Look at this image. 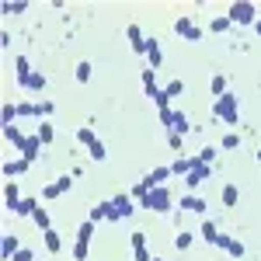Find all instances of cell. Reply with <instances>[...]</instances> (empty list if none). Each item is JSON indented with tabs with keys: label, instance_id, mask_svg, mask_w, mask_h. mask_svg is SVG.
<instances>
[{
	"label": "cell",
	"instance_id": "1",
	"mask_svg": "<svg viewBox=\"0 0 261 261\" xmlns=\"http://www.w3.org/2000/svg\"><path fill=\"white\" fill-rule=\"evenodd\" d=\"M213 119H216V122H226V125H233V122L241 119V108H237L233 91H226L223 98H216V105H213Z\"/></svg>",
	"mask_w": 261,
	"mask_h": 261
},
{
	"label": "cell",
	"instance_id": "2",
	"mask_svg": "<svg viewBox=\"0 0 261 261\" xmlns=\"http://www.w3.org/2000/svg\"><path fill=\"white\" fill-rule=\"evenodd\" d=\"M226 18H230V24H254L261 14H258V4H251V0H233L230 11H226Z\"/></svg>",
	"mask_w": 261,
	"mask_h": 261
},
{
	"label": "cell",
	"instance_id": "3",
	"mask_svg": "<svg viewBox=\"0 0 261 261\" xmlns=\"http://www.w3.org/2000/svg\"><path fill=\"white\" fill-rule=\"evenodd\" d=\"M140 205H143V209H150V213H171V209H174V199H171V192L161 185V188H153Z\"/></svg>",
	"mask_w": 261,
	"mask_h": 261
},
{
	"label": "cell",
	"instance_id": "4",
	"mask_svg": "<svg viewBox=\"0 0 261 261\" xmlns=\"http://www.w3.org/2000/svg\"><path fill=\"white\" fill-rule=\"evenodd\" d=\"M161 122H164V129H167V133H178V136H185V133H188V119L181 115L178 108H167V112H161Z\"/></svg>",
	"mask_w": 261,
	"mask_h": 261
},
{
	"label": "cell",
	"instance_id": "5",
	"mask_svg": "<svg viewBox=\"0 0 261 261\" xmlns=\"http://www.w3.org/2000/svg\"><path fill=\"white\" fill-rule=\"evenodd\" d=\"M209 174H213V171H209V164H195V167H192V171L185 174V185H188L192 192H199L202 185L209 181Z\"/></svg>",
	"mask_w": 261,
	"mask_h": 261
},
{
	"label": "cell",
	"instance_id": "6",
	"mask_svg": "<svg viewBox=\"0 0 261 261\" xmlns=\"http://www.w3.org/2000/svg\"><path fill=\"white\" fill-rule=\"evenodd\" d=\"M18 150H21V161L35 164V161H39V153H42V140H39V136H28V140L21 143Z\"/></svg>",
	"mask_w": 261,
	"mask_h": 261
},
{
	"label": "cell",
	"instance_id": "7",
	"mask_svg": "<svg viewBox=\"0 0 261 261\" xmlns=\"http://www.w3.org/2000/svg\"><path fill=\"white\" fill-rule=\"evenodd\" d=\"M125 39H129V45H133V53L146 56V39H143V28H140V24H129V28H125Z\"/></svg>",
	"mask_w": 261,
	"mask_h": 261
},
{
	"label": "cell",
	"instance_id": "8",
	"mask_svg": "<svg viewBox=\"0 0 261 261\" xmlns=\"http://www.w3.org/2000/svg\"><path fill=\"white\" fill-rule=\"evenodd\" d=\"M216 247H223L230 258H244V244L237 241V237H226V233H220V241H216Z\"/></svg>",
	"mask_w": 261,
	"mask_h": 261
},
{
	"label": "cell",
	"instance_id": "9",
	"mask_svg": "<svg viewBox=\"0 0 261 261\" xmlns=\"http://www.w3.org/2000/svg\"><path fill=\"white\" fill-rule=\"evenodd\" d=\"M146 98L153 101L161 112H167V108H171V98H167V91H164V87H157V84H150V87H146Z\"/></svg>",
	"mask_w": 261,
	"mask_h": 261
},
{
	"label": "cell",
	"instance_id": "10",
	"mask_svg": "<svg viewBox=\"0 0 261 261\" xmlns=\"http://www.w3.org/2000/svg\"><path fill=\"white\" fill-rule=\"evenodd\" d=\"M18 251H21L18 237H14V233H4V241H0V258H4V261H11L14 254H18Z\"/></svg>",
	"mask_w": 261,
	"mask_h": 261
},
{
	"label": "cell",
	"instance_id": "11",
	"mask_svg": "<svg viewBox=\"0 0 261 261\" xmlns=\"http://www.w3.org/2000/svg\"><path fill=\"white\" fill-rule=\"evenodd\" d=\"M112 205H115V213H119L122 220L136 213V205H133V195H125V192H122V195H115V199H112Z\"/></svg>",
	"mask_w": 261,
	"mask_h": 261
},
{
	"label": "cell",
	"instance_id": "12",
	"mask_svg": "<svg viewBox=\"0 0 261 261\" xmlns=\"http://www.w3.org/2000/svg\"><path fill=\"white\" fill-rule=\"evenodd\" d=\"M178 205L181 209H185V213H205V199H199V195H195V192H192V195H185V199H178Z\"/></svg>",
	"mask_w": 261,
	"mask_h": 261
},
{
	"label": "cell",
	"instance_id": "13",
	"mask_svg": "<svg viewBox=\"0 0 261 261\" xmlns=\"http://www.w3.org/2000/svg\"><path fill=\"white\" fill-rule=\"evenodd\" d=\"M146 60H150V70H157L164 63V53H161V42L157 39H146Z\"/></svg>",
	"mask_w": 261,
	"mask_h": 261
},
{
	"label": "cell",
	"instance_id": "14",
	"mask_svg": "<svg viewBox=\"0 0 261 261\" xmlns=\"http://www.w3.org/2000/svg\"><path fill=\"white\" fill-rule=\"evenodd\" d=\"M42 241H45V251H49V254H60L63 251V237L56 230H42Z\"/></svg>",
	"mask_w": 261,
	"mask_h": 261
},
{
	"label": "cell",
	"instance_id": "15",
	"mask_svg": "<svg viewBox=\"0 0 261 261\" xmlns=\"http://www.w3.org/2000/svg\"><path fill=\"white\" fill-rule=\"evenodd\" d=\"M14 73H18V84L24 87V84H28V77H32L35 70H32V63L24 60V56H18V60H14Z\"/></svg>",
	"mask_w": 261,
	"mask_h": 261
},
{
	"label": "cell",
	"instance_id": "16",
	"mask_svg": "<svg viewBox=\"0 0 261 261\" xmlns=\"http://www.w3.org/2000/svg\"><path fill=\"white\" fill-rule=\"evenodd\" d=\"M4 202H7V209H11V213L21 205V192H18V185H14V181H7V188H4Z\"/></svg>",
	"mask_w": 261,
	"mask_h": 261
},
{
	"label": "cell",
	"instance_id": "17",
	"mask_svg": "<svg viewBox=\"0 0 261 261\" xmlns=\"http://www.w3.org/2000/svg\"><path fill=\"white\" fill-rule=\"evenodd\" d=\"M192 167H195V157H178V161L171 164V174H174V178H185Z\"/></svg>",
	"mask_w": 261,
	"mask_h": 261
},
{
	"label": "cell",
	"instance_id": "18",
	"mask_svg": "<svg viewBox=\"0 0 261 261\" xmlns=\"http://www.w3.org/2000/svg\"><path fill=\"white\" fill-rule=\"evenodd\" d=\"M28 167H32L28 161H7L4 164V178H18V174H24Z\"/></svg>",
	"mask_w": 261,
	"mask_h": 261
},
{
	"label": "cell",
	"instance_id": "19",
	"mask_svg": "<svg viewBox=\"0 0 261 261\" xmlns=\"http://www.w3.org/2000/svg\"><path fill=\"white\" fill-rule=\"evenodd\" d=\"M108 213H112V202H98V205H91V216L87 220L101 223V220H108Z\"/></svg>",
	"mask_w": 261,
	"mask_h": 261
},
{
	"label": "cell",
	"instance_id": "20",
	"mask_svg": "<svg viewBox=\"0 0 261 261\" xmlns=\"http://www.w3.org/2000/svg\"><path fill=\"white\" fill-rule=\"evenodd\" d=\"M4 140L11 143V146H21V143L28 140V136H24V133H21L18 125H4Z\"/></svg>",
	"mask_w": 261,
	"mask_h": 261
},
{
	"label": "cell",
	"instance_id": "21",
	"mask_svg": "<svg viewBox=\"0 0 261 261\" xmlns=\"http://www.w3.org/2000/svg\"><path fill=\"white\" fill-rule=\"evenodd\" d=\"M146 178H150V185H153V188H161L164 181H167V178H174V174H171V167H153V171H150Z\"/></svg>",
	"mask_w": 261,
	"mask_h": 261
},
{
	"label": "cell",
	"instance_id": "22",
	"mask_svg": "<svg viewBox=\"0 0 261 261\" xmlns=\"http://www.w3.org/2000/svg\"><path fill=\"white\" fill-rule=\"evenodd\" d=\"M24 11H28L24 0H4L0 4V14H24Z\"/></svg>",
	"mask_w": 261,
	"mask_h": 261
},
{
	"label": "cell",
	"instance_id": "23",
	"mask_svg": "<svg viewBox=\"0 0 261 261\" xmlns=\"http://www.w3.org/2000/svg\"><path fill=\"white\" fill-rule=\"evenodd\" d=\"M199 237H202V241H205V244H216V241H220V230H216L213 223L205 220V223H202V226H199Z\"/></svg>",
	"mask_w": 261,
	"mask_h": 261
},
{
	"label": "cell",
	"instance_id": "24",
	"mask_svg": "<svg viewBox=\"0 0 261 261\" xmlns=\"http://www.w3.org/2000/svg\"><path fill=\"white\" fill-rule=\"evenodd\" d=\"M209 91H213V94H216V98H223V94H226V91H230V81H226V77H223V73H216V77H213V84H209Z\"/></svg>",
	"mask_w": 261,
	"mask_h": 261
},
{
	"label": "cell",
	"instance_id": "25",
	"mask_svg": "<svg viewBox=\"0 0 261 261\" xmlns=\"http://www.w3.org/2000/svg\"><path fill=\"white\" fill-rule=\"evenodd\" d=\"M24 91H35V94H39V91H45V73H39V70H35V73L28 77V84H24Z\"/></svg>",
	"mask_w": 261,
	"mask_h": 261
},
{
	"label": "cell",
	"instance_id": "26",
	"mask_svg": "<svg viewBox=\"0 0 261 261\" xmlns=\"http://www.w3.org/2000/svg\"><path fill=\"white\" fill-rule=\"evenodd\" d=\"M94 140H98V136H94V125H81V129H77V143H81V146H91Z\"/></svg>",
	"mask_w": 261,
	"mask_h": 261
},
{
	"label": "cell",
	"instance_id": "27",
	"mask_svg": "<svg viewBox=\"0 0 261 261\" xmlns=\"http://www.w3.org/2000/svg\"><path fill=\"white\" fill-rule=\"evenodd\" d=\"M32 220H35V226H39V230H53V220H49L45 205H39V209H35V216H32Z\"/></svg>",
	"mask_w": 261,
	"mask_h": 261
},
{
	"label": "cell",
	"instance_id": "28",
	"mask_svg": "<svg viewBox=\"0 0 261 261\" xmlns=\"http://www.w3.org/2000/svg\"><path fill=\"white\" fill-rule=\"evenodd\" d=\"M35 209H39V199H21V205L14 213H18V216H35Z\"/></svg>",
	"mask_w": 261,
	"mask_h": 261
},
{
	"label": "cell",
	"instance_id": "29",
	"mask_svg": "<svg viewBox=\"0 0 261 261\" xmlns=\"http://www.w3.org/2000/svg\"><path fill=\"white\" fill-rule=\"evenodd\" d=\"M209 32H213V35L230 32V18H226V14H223V18H213V21H209Z\"/></svg>",
	"mask_w": 261,
	"mask_h": 261
},
{
	"label": "cell",
	"instance_id": "30",
	"mask_svg": "<svg viewBox=\"0 0 261 261\" xmlns=\"http://www.w3.org/2000/svg\"><path fill=\"white\" fill-rule=\"evenodd\" d=\"M14 119H18V105H11V101H7V105H4V112H0V122H4V125H14Z\"/></svg>",
	"mask_w": 261,
	"mask_h": 261
},
{
	"label": "cell",
	"instance_id": "31",
	"mask_svg": "<svg viewBox=\"0 0 261 261\" xmlns=\"http://www.w3.org/2000/svg\"><path fill=\"white\" fill-rule=\"evenodd\" d=\"M87 153H91V161H105V157H108V150H105V143H101V140L91 143V146H87Z\"/></svg>",
	"mask_w": 261,
	"mask_h": 261
},
{
	"label": "cell",
	"instance_id": "32",
	"mask_svg": "<svg viewBox=\"0 0 261 261\" xmlns=\"http://www.w3.org/2000/svg\"><path fill=\"white\" fill-rule=\"evenodd\" d=\"M35 136L42 140V146H49V143H53V122H39V133H35Z\"/></svg>",
	"mask_w": 261,
	"mask_h": 261
},
{
	"label": "cell",
	"instance_id": "33",
	"mask_svg": "<svg viewBox=\"0 0 261 261\" xmlns=\"http://www.w3.org/2000/svg\"><path fill=\"white\" fill-rule=\"evenodd\" d=\"M237 199H241L237 185H226V188H223V205H237Z\"/></svg>",
	"mask_w": 261,
	"mask_h": 261
},
{
	"label": "cell",
	"instance_id": "34",
	"mask_svg": "<svg viewBox=\"0 0 261 261\" xmlns=\"http://www.w3.org/2000/svg\"><path fill=\"white\" fill-rule=\"evenodd\" d=\"M73 258H77V261H87V258H91V244L73 241Z\"/></svg>",
	"mask_w": 261,
	"mask_h": 261
},
{
	"label": "cell",
	"instance_id": "35",
	"mask_svg": "<svg viewBox=\"0 0 261 261\" xmlns=\"http://www.w3.org/2000/svg\"><path fill=\"white\" fill-rule=\"evenodd\" d=\"M53 112H56V105H53V101H39V105H35V119H49Z\"/></svg>",
	"mask_w": 261,
	"mask_h": 261
},
{
	"label": "cell",
	"instance_id": "36",
	"mask_svg": "<svg viewBox=\"0 0 261 261\" xmlns=\"http://www.w3.org/2000/svg\"><path fill=\"white\" fill-rule=\"evenodd\" d=\"M192 28H195V21H192V18H178V21H174V32H178L181 39H185V35H188Z\"/></svg>",
	"mask_w": 261,
	"mask_h": 261
},
{
	"label": "cell",
	"instance_id": "37",
	"mask_svg": "<svg viewBox=\"0 0 261 261\" xmlns=\"http://www.w3.org/2000/svg\"><path fill=\"white\" fill-rule=\"evenodd\" d=\"M91 237H94V223L87 220V223H84V226H81V230H77V241H84V244H91Z\"/></svg>",
	"mask_w": 261,
	"mask_h": 261
},
{
	"label": "cell",
	"instance_id": "38",
	"mask_svg": "<svg viewBox=\"0 0 261 261\" xmlns=\"http://www.w3.org/2000/svg\"><path fill=\"white\" fill-rule=\"evenodd\" d=\"M164 91H167V98L174 101V98H178V94H185V81H171V84H167V87H164Z\"/></svg>",
	"mask_w": 261,
	"mask_h": 261
},
{
	"label": "cell",
	"instance_id": "39",
	"mask_svg": "<svg viewBox=\"0 0 261 261\" xmlns=\"http://www.w3.org/2000/svg\"><path fill=\"white\" fill-rule=\"evenodd\" d=\"M213 157H216V150L213 146H202L199 153H195V164H213Z\"/></svg>",
	"mask_w": 261,
	"mask_h": 261
},
{
	"label": "cell",
	"instance_id": "40",
	"mask_svg": "<svg viewBox=\"0 0 261 261\" xmlns=\"http://www.w3.org/2000/svg\"><path fill=\"white\" fill-rule=\"evenodd\" d=\"M220 146H223V150H237V146H241V136H237V133H226Z\"/></svg>",
	"mask_w": 261,
	"mask_h": 261
},
{
	"label": "cell",
	"instance_id": "41",
	"mask_svg": "<svg viewBox=\"0 0 261 261\" xmlns=\"http://www.w3.org/2000/svg\"><path fill=\"white\" fill-rule=\"evenodd\" d=\"M60 195H63V192H60V188H56V181H53V185H45V188H42V199H45V202L60 199Z\"/></svg>",
	"mask_w": 261,
	"mask_h": 261
},
{
	"label": "cell",
	"instance_id": "42",
	"mask_svg": "<svg viewBox=\"0 0 261 261\" xmlns=\"http://www.w3.org/2000/svg\"><path fill=\"white\" fill-rule=\"evenodd\" d=\"M18 115H24V119H35V105H32V101H18Z\"/></svg>",
	"mask_w": 261,
	"mask_h": 261
},
{
	"label": "cell",
	"instance_id": "43",
	"mask_svg": "<svg viewBox=\"0 0 261 261\" xmlns=\"http://www.w3.org/2000/svg\"><path fill=\"white\" fill-rule=\"evenodd\" d=\"M77 81H81V84L91 81V63H77Z\"/></svg>",
	"mask_w": 261,
	"mask_h": 261
},
{
	"label": "cell",
	"instance_id": "44",
	"mask_svg": "<svg viewBox=\"0 0 261 261\" xmlns=\"http://www.w3.org/2000/svg\"><path fill=\"white\" fill-rule=\"evenodd\" d=\"M174 247H178V251L192 247V233H178V237H174Z\"/></svg>",
	"mask_w": 261,
	"mask_h": 261
},
{
	"label": "cell",
	"instance_id": "45",
	"mask_svg": "<svg viewBox=\"0 0 261 261\" xmlns=\"http://www.w3.org/2000/svg\"><path fill=\"white\" fill-rule=\"evenodd\" d=\"M150 84H157V70L146 66V70H143V87H150Z\"/></svg>",
	"mask_w": 261,
	"mask_h": 261
},
{
	"label": "cell",
	"instance_id": "46",
	"mask_svg": "<svg viewBox=\"0 0 261 261\" xmlns=\"http://www.w3.org/2000/svg\"><path fill=\"white\" fill-rule=\"evenodd\" d=\"M133 258H136V261H150V251H146V244H143V247H133Z\"/></svg>",
	"mask_w": 261,
	"mask_h": 261
},
{
	"label": "cell",
	"instance_id": "47",
	"mask_svg": "<svg viewBox=\"0 0 261 261\" xmlns=\"http://www.w3.org/2000/svg\"><path fill=\"white\" fill-rule=\"evenodd\" d=\"M56 188H60V192H70V188H73V178H66V174L56 178Z\"/></svg>",
	"mask_w": 261,
	"mask_h": 261
},
{
	"label": "cell",
	"instance_id": "48",
	"mask_svg": "<svg viewBox=\"0 0 261 261\" xmlns=\"http://www.w3.org/2000/svg\"><path fill=\"white\" fill-rule=\"evenodd\" d=\"M185 42H202V28H199V24H195V28L185 35Z\"/></svg>",
	"mask_w": 261,
	"mask_h": 261
},
{
	"label": "cell",
	"instance_id": "49",
	"mask_svg": "<svg viewBox=\"0 0 261 261\" xmlns=\"http://www.w3.org/2000/svg\"><path fill=\"white\" fill-rule=\"evenodd\" d=\"M167 140H171V150H178V157H181V146H185V143H181V136H178V133H171Z\"/></svg>",
	"mask_w": 261,
	"mask_h": 261
},
{
	"label": "cell",
	"instance_id": "50",
	"mask_svg": "<svg viewBox=\"0 0 261 261\" xmlns=\"http://www.w3.org/2000/svg\"><path fill=\"white\" fill-rule=\"evenodd\" d=\"M129 241H133V247H143V244H146V233H143V230H136Z\"/></svg>",
	"mask_w": 261,
	"mask_h": 261
},
{
	"label": "cell",
	"instance_id": "51",
	"mask_svg": "<svg viewBox=\"0 0 261 261\" xmlns=\"http://www.w3.org/2000/svg\"><path fill=\"white\" fill-rule=\"evenodd\" d=\"M32 258H35V254H32L28 247H21V251H18V254H14V258H11V261H32Z\"/></svg>",
	"mask_w": 261,
	"mask_h": 261
},
{
	"label": "cell",
	"instance_id": "52",
	"mask_svg": "<svg viewBox=\"0 0 261 261\" xmlns=\"http://www.w3.org/2000/svg\"><path fill=\"white\" fill-rule=\"evenodd\" d=\"M0 49H11V32H0Z\"/></svg>",
	"mask_w": 261,
	"mask_h": 261
},
{
	"label": "cell",
	"instance_id": "53",
	"mask_svg": "<svg viewBox=\"0 0 261 261\" xmlns=\"http://www.w3.org/2000/svg\"><path fill=\"white\" fill-rule=\"evenodd\" d=\"M254 32H258V35H261V18H258V21H254Z\"/></svg>",
	"mask_w": 261,
	"mask_h": 261
},
{
	"label": "cell",
	"instance_id": "54",
	"mask_svg": "<svg viewBox=\"0 0 261 261\" xmlns=\"http://www.w3.org/2000/svg\"><path fill=\"white\" fill-rule=\"evenodd\" d=\"M150 261H164V258H150Z\"/></svg>",
	"mask_w": 261,
	"mask_h": 261
}]
</instances>
